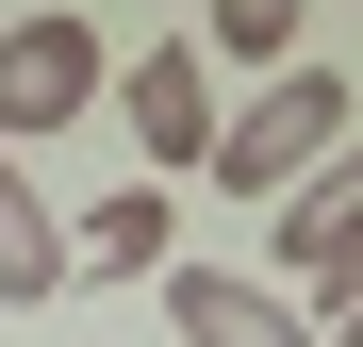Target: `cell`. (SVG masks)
I'll use <instances>...</instances> for the list:
<instances>
[{
    "mask_svg": "<svg viewBox=\"0 0 363 347\" xmlns=\"http://www.w3.org/2000/svg\"><path fill=\"white\" fill-rule=\"evenodd\" d=\"M363 133V99H347V67H281V83H248V116H215V149H199V182H231V199H297L314 165Z\"/></svg>",
    "mask_w": 363,
    "mask_h": 347,
    "instance_id": "1",
    "label": "cell"
},
{
    "mask_svg": "<svg viewBox=\"0 0 363 347\" xmlns=\"http://www.w3.org/2000/svg\"><path fill=\"white\" fill-rule=\"evenodd\" d=\"M264 215H281V231H264V281H281V298L314 314V331L363 314V133H347L297 199H264Z\"/></svg>",
    "mask_w": 363,
    "mask_h": 347,
    "instance_id": "2",
    "label": "cell"
},
{
    "mask_svg": "<svg viewBox=\"0 0 363 347\" xmlns=\"http://www.w3.org/2000/svg\"><path fill=\"white\" fill-rule=\"evenodd\" d=\"M116 83V50L83 0H33V17H0V149H33V133H83Z\"/></svg>",
    "mask_w": 363,
    "mask_h": 347,
    "instance_id": "3",
    "label": "cell"
},
{
    "mask_svg": "<svg viewBox=\"0 0 363 347\" xmlns=\"http://www.w3.org/2000/svg\"><path fill=\"white\" fill-rule=\"evenodd\" d=\"M116 99H133V182H199V149H215V67H199V33H149Z\"/></svg>",
    "mask_w": 363,
    "mask_h": 347,
    "instance_id": "4",
    "label": "cell"
},
{
    "mask_svg": "<svg viewBox=\"0 0 363 347\" xmlns=\"http://www.w3.org/2000/svg\"><path fill=\"white\" fill-rule=\"evenodd\" d=\"M165 314H182V347H314V314L248 265H165Z\"/></svg>",
    "mask_w": 363,
    "mask_h": 347,
    "instance_id": "5",
    "label": "cell"
},
{
    "mask_svg": "<svg viewBox=\"0 0 363 347\" xmlns=\"http://www.w3.org/2000/svg\"><path fill=\"white\" fill-rule=\"evenodd\" d=\"M67 281H165V182H116L99 215H67Z\"/></svg>",
    "mask_w": 363,
    "mask_h": 347,
    "instance_id": "6",
    "label": "cell"
},
{
    "mask_svg": "<svg viewBox=\"0 0 363 347\" xmlns=\"http://www.w3.org/2000/svg\"><path fill=\"white\" fill-rule=\"evenodd\" d=\"M0 298H17V314H33V298H67V215L33 199V165H17V149H0Z\"/></svg>",
    "mask_w": 363,
    "mask_h": 347,
    "instance_id": "7",
    "label": "cell"
},
{
    "mask_svg": "<svg viewBox=\"0 0 363 347\" xmlns=\"http://www.w3.org/2000/svg\"><path fill=\"white\" fill-rule=\"evenodd\" d=\"M297 17H314V0H199V67L281 83V67H297Z\"/></svg>",
    "mask_w": 363,
    "mask_h": 347,
    "instance_id": "8",
    "label": "cell"
},
{
    "mask_svg": "<svg viewBox=\"0 0 363 347\" xmlns=\"http://www.w3.org/2000/svg\"><path fill=\"white\" fill-rule=\"evenodd\" d=\"M314 347H363V314H330V331H314Z\"/></svg>",
    "mask_w": 363,
    "mask_h": 347,
    "instance_id": "9",
    "label": "cell"
}]
</instances>
